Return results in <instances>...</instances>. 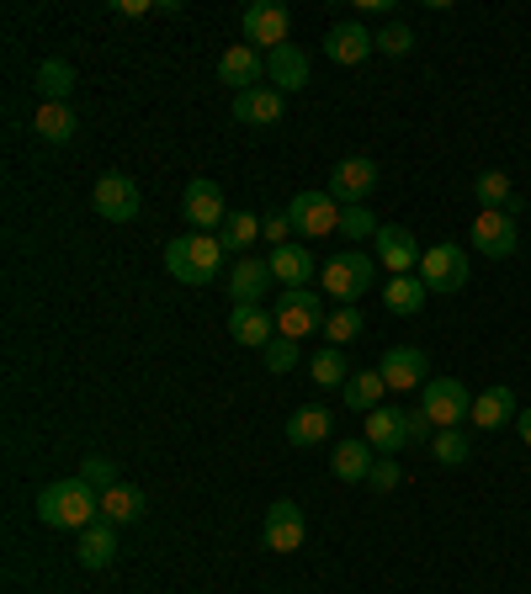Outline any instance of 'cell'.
Returning <instances> with one entry per match:
<instances>
[{
  "label": "cell",
  "instance_id": "obj_4",
  "mask_svg": "<svg viewBox=\"0 0 531 594\" xmlns=\"http://www.w3.org/2000/svg\"><path fill=\"white\" fill-rule=\"evenodd\" d=\"M271 319H277V334H282V340H303V334L324 330L330 313H324V303H319V292H309V286H282Z\"/></svg>",
  "mask_w": 531,
  "mask_h": 594
},
{
  "label": "cell",
  "instance_id": "obj_39",
  "mask_svg": "<svg viewBox=\"0 0 531 594\" xmlns=\"http://www.w3.org/2000/svg\"><path fill=\"white\" fill-rule=\"evenodd\" d=\"M298 361H303V345H298V340H282V334H277V340L266 345V372H277V377H288Z\"/></svg>",
  "mask_w": 531,
  "mask_h": 594
},
{
  "label": "cell",
  "instance_id": "obj_15",
  "mask_svg": "<svg viewBox=\"0 0 531 594\" xmlns=\"http://www.w3.org/2000/svg\"><path fill=\"white\" fill-rule=\"evenodd\" d=\"M372 48H378V32H367L362 22H335L324 32L330 64H362V59H372Z\"/></svg>",
  "mask_w": 531,
  "mask_h": 594
},
{
  "label": "cell",
  "instance_id": "obj_28",
  "mask_svg": "<svg viewBox=\"0 0 531 594\" xmlns=\"http://www.w3.org/2000/svg\"><path fill=\"white\" fill-rule=\"evenodd\" d=\"M330 409H319V404H309V409H298L288 420V446H319V441H330Z\"/></svg>",
  "mask_w": 531,
  "mask_h": 594
},
{
  "label": "cell",
  "instance_id": "obj_11",
  "mask_svg": "<svg viewBox=\"0 0 531 594\" xmlns=\"http://www.w3.org/2000/svg\"><path fill=\"white\" fill-rule=\"evenodd\" d=\"M372 250H378V265H388L393 276H420V244H414L410 229H399V223H383L378 239H372Z\"/></svg>",
  "mask_w": 531,
  "mask_h": 594
},
{
  "label": "cell",
  "instance_id": "obj_32",
  "mask_svg": "<svg viewBox=\"0 0 531 594\" xmlns=\"http://www.w3.org/2000/svg\"><path fill=\"white\" fill-rule=\"evenodd\" d=\"M425 282L420 276H393L388 282V292H383V303H388V313H399V319H414V313L425 309Z\"/></svg>",
  "mask_w": 531,
  "mask_h": 594
},
{
  "label": "cell",
  "instance_id": "obj_13",
  "mask_svg": "<svg viewBox=\"0 0 531 594\" xmlns=\"http://www.w3.org/2000/svg\"><path fill=\"white\" fill-rule=\"evenodd\" d=\"M473 250L479 255H489V261H505V255H515V244H521V234H515V218L510 213H494V208H483L479 218H473Z\"/></svg>",
  "mask_w": 531,
  "mask_h": 594
},
{
  "label": "cell",
  "instance_id": "obj_21",
  "mask_svg": "<svg viewBox=\"0 0 531 594\" xmlns=\"http://www.w3.org/2000/svg\"><path fill=\"white\" fill-rule=\"evenodd\" d=\"M277 118H282V91L277 85H256V91L234 95V122H244V128H271Z\"/></svg>",
  "mask_w": 531,
  "mask_h": 594
},
{
  "label": "cell",
  "instance_id": "obj_34",
  "mask_svg": "<svg viewBox=\"0 0 531 594\" xmlns=\"http://www.w3.org/2000/svg\"><path fill=\"white\" fill-rule=\"evenodd\" d=\"M473 197H479V208H494V213H505L510 202H515L505 170H483L479 181H473Z\"/></svg>",
  "mask_w": 531,
  "mask_h": 594
},
{
  "label": "cell",
  "instance_id": "obj_45",
  "mask_svg": "<svg viewBox=\"0 0 531 594\" xmlns=\"http://www.w3.org/2000/svg\"><path fill=\"white\" fill-rule=\"evenodd\" d=\"M515 430H521V441L531 446V409H521V414H515Z\"/></svg>",
  "mask_w": 531,
  "mask_h": 594
},
{
  "label": "cell",
  "instance_id": "obj_29",
  "mask_svg": "<svg viewBox=\"0 0 531 594\" xmlns=\"http://www.w3.org/2000/svg\"><path fill=\"white\" fill-rule=\"evenodd\" d=\"M383 393H388V382L383 372H357V377L340 387V399H345V409H357V414H372V409H383Z\"/></svg>",
  "mask_w": 531,
  "mask_h": 594
},
{
  "label": "cell",
  "instance_id": "obj_18",
  "mask_svg": "<svg viewBox=\"0 0 531 594\" xmlns=\"http://www.w3.org/2000/svg\"><path fill=\"white\" fill-rule=\"evenodd\" d=\"M515 393H510V382H494V387H483L473 393V414H468V425L479 430H500V425H515Z\"/></svg>",
  "mask_w": 531,
  "mask_h": 594
},
{
  "label": "cell",
  "instance_id": "obj_37",
  "mask_svg": "<svg viewBox=\"0 0 531 594\" xmlns=\"http://www.w3.org/2000/svg\"><path fill=\"white\" fill-rule=\"evenodd\" d=\"M431 456L441 462V467H462V462L473 456V446H468V435H462V430H435Z\"/></svg>",
  "mask_w": 531,
  "mask_h": 594
},
{
  "label": "cell",
  "instance_id": "obj_8",
  "mask_svg": "<svg viewBox=\"0 0 531 594\" xmlns=\"http://www.w3.org/2000/svg\"><path fill=\"white\" fill-rule=\"evenodd\" d=\"M420 282H425V292H462L468 286V255L458 244H431L420 255Z\"/></svg>",
  "mask_w": 531,
  "mask_h": 594
},
{
  "label": "cell",
  "instance_id": "obj_6",
  "mask_svg": "<svg viewBox=\"0 0 531 594\" xmlns=\"http://www.w3.org/2000/svg\"><path fill=\"white\" fill-rule=\"evenodd\" d=\"M288 218H292V234H303V239L340 234V202L330 191H298L288 202Z\"/></svg>",
  "mask_w": 531,
  "mask_h": 594
},
{
  "label": "cell",
  "instance_id": "obj_1",
  "mask_svg": "<svg viewBox=\"0 0 531 594\" xmlns=\"http://www.w3.org/2000/svg\"><path fill=\"white\" fill-rule=\"evenodd\" d=\"M38 521L53 525V531H91L101 521V494L80 473L59 477L38 494Z\"/></svg>",
  "mask_w": 531,
  "mask_h": 594
},
{
  "label": "cell",
  "instance_id": "obj_24",
  "mask_svg": "<svg viewBox=\"0 0 531 594\" xmlns=\"http://www.w3.org/2000/svg\"><path fill=\"white\" fill-rule=\"evenodd\" d=\"M271 282H277V276H271V261H261V255H244V261H234V271H229V292H234L240 303H261Z\"/></svg>",
  "mask_w": 531,
  "mask_h": 594
},
{
  "label": "cell",
  "instance_id": "obj_36",
  "mask_svg": "<svg viewBox=\"0 0 531 594\" xmlns=\"http://www.w3.org/2000/svg\"><path fill=\"white\" fill-rule=\"evenodd\" d=\"M309 372H314V387H324V393H330V387H345V382H351V372H345V356H340L335 345H324V351H319V356L309 361Z\"/></svg>",
  "mask_w": 531,
  "mask_h": 594
},
{
  "label": "cell",
  "instance_id": "obj_40",
  "mask_svg": "<svg viewBox=\"0 0 531 594\" xmlns=\"http://www.w3.org/2000/svg\"><path fill=\"white\" fill-rule=\"evenodd\" d=\"M80 477H86L97 494H107V489H118V483H122V477H118V462H112V456H86V462H80Z\"/></svg>",
  "mask_w": 531,
  "mask_h": 594
},
{
  "label": "cell",
  "instance_id": "obj_22",
  "mask_svg": "<svg viewBox=\"0 0 531 594\" xmlns=\"http://www.w3.org/2000/svg\"><path fill=\"white\" fill-rule=\"evenodd\" d=\"M266 261H271V276H277V282L282 286H309L314 282V255H309V250H303V244H277V250H271V255H266Z\"/></svg>",
  "mask_w": 531,
  "mask_h": 594
},
{
  "label": "cell",
  "instance_id": "obj_27",
  "mask_svg": "<svg viewBox=\"0 0 531 594\" xmlns=\"http://www.w3.org/2000/svg\"><path fill=\"white\" fill-rule=\"evenodd\" d=\"M74 557H80L86 568H107V563L118 557V525L97 521L91 531H80V547H74Z\"/></svg>",
  "mask_w": 531,
  "mask_h": 594
},
{
  "label": "cell",
  "instance_id": "obj_38",
  "mask_svg": "<svg viewBox=\"0 0 531 594\" xmlns=\"http://www.w3.org/2000/svg\"><path fill=\"white\" fill-rule=\"evenodd\" d=\"M378 229H383V223H378V218L367 213V202H357V208H340V234L351 239V244H357V239H378Z\"/></svg>",
  "mask_w": 531,
  "mask_h": 594
},
{
  "label": "cell",
  "instance_id": "obj_26",
  "mask_svg": "<svg viewBox=\"0 0 531 594\" xmlns=\"http://www.w3.org/2000/svg\"><path fill=\"white\" fill-rule=\"evenodd\" d=\"M74 128H80V122H74L70 101H43V107L32 112V133H38V139H49V143H70Z\"/></svg>",
  "mask_w": 531,
  "mask_h": 594
},
{
  "label": "cell",
  "instance_id": "obj_16",
  "mask_svg": "<svg viewBox=\"0 0 531 594\" xmlns=\"http://www.w3.org/2000/svg\"><path fill=\"white\" fill-rule=\"evenodd\" d=\"M303 531L309 525H303V510L292 500H277L266 510V547L271 552H298L303 547Z\"/></svg>",
  "mask_w": 531,
  "mask_h": 594
},
{
  "label": "cell",
  "instance_id": "obj_41",
  "mask_svg": "<svg viewBox=\"0 0 531 594\" xmlns=\"http://www.w3.org/2000/svg\"><path fill=\"white\" fill-rule=\"evenodd\" d=\"M367 483H372L378 494H393V489L404 483V467H399V456H378V462H372V473H367Z\"/></svg>",
  "mask_w": 531,
  "mask_h": 594
},
{
  "label": "cell",
  "instance_id": "obj_31",
  "mask_svg": "<svg viewBox=\"0 0 531 594\" xmlns=\"http://www.w3.org/2000/svg\"><path fill=\"white\" fill-rule=\"evenodd\" d=\"M372 462H378V456H372V446H367V441H340L335 456H330V467H335L340 483H367Z\"/></svg>",
  "mask_w": 531,
  "mask_h": 594
},
{
  "label": "cell",
  "instance_id": "obj_17",
  "mask_svg": "<svg viewBox=\"0 0 531 594\" xmlns=\"http://www.w3.org/2000/svg\"><path fill=\"white\" fill-rule=\"evenodd\" d=\"M97 213L107 218V223H133V218H139V187H133L128 175H101Z\"/></svg>",
  "mask_w": 531,
  "mask_h": 594
},
{
  "label": "cell",
  "instance_id": "obj_2",
  "mask_svg": "<svg viewBox=\"0 0 531 594\" xmlns=\"http://www.w3.org/2000/svg\"><path fill=\"white\" fill-rule=\"evenodd\" d=\"M223 261H229V250L218 234H187L166 244V271L181 286H208L223 271Z\"/></svg>",
  "mask_w": 531,
  "mask_h": 594
},
{
  "label": "cell",
  "instance_id": "obj_14",
  "mask_svg": "<svg viewBox=\"0 0 531 594\" xmlns=\"http://www.w3.org/2000/svg\"><path fill=\"white\" fill-rule=\"evenodd\" d=\"M367 446L378 456H393V452H404L410 446V409H372L367 414V435H362Z\"/></svg>",
  "mask_w": 531,
  "mask_h": 594
},
{
  "label": "cell",
  "instance_id": "obj_33",
  "mask_svg": "<svg viewBox=\"0 0 531 594\" xmlns=\"http://www.w3.org/2000/svg\"><path fill=\"white\" fill-rule=\"evenodd\" d=\"M32 85H38V95H43V101H70L74 64H64V59H43V64H38V74H32Z\"/></svg>",
  "mask_w": 531,
  "mask_h": 594
},
{
  "label": "cell",
  "instance_id": "obj_5",
  "mask_svg": "<svg viewBox=\"0 0 531 594\" xmlns=\"http://www.w3.org/2000/svg\"><path fill=\"white\" fill-rule=\"evenodd\" d=\"M372 271H378V255H330V265L319 271L324 282V298H340V303H357L372 292Z\"/></svg>",
  "mask_w": 531,
  "mask_h": 594
},
{
  "label": "cell",
  "instance_id": "obj_20",
  "mask_svg": "<svg viewBox=\"0 0 531 594\" xmlns=\"http://www.w3.org/2000/svg\"><path fill=\"white\" fill-rule=\"evenodd\" d=\"M229 334L240 340V345H271L277 340V319L261 309V303H234V313H229Z\"/></svg>",
  "mask_w": 531,
  "mask_h": 594
},
{
  "label": "cell",
  "instance_id": "obj_19",
  "mask_svg": "<svg viewBox=\"0 0 531 594\" xmlns=\"http://www.w3.org/2000/svg\"><path fill=\"white\" fill-rule=\"evenodd\" d=\"M261 74H266V59L250 43H234L223 59H218V80H223V85H234V95L256 91V80H261Z\"/></svg>",
  "mask_w": 531,
  "mask_h": 594
},
{
  "label": "cell",
  "instance_id": "obj_44",
  "mask_svg": "<svg viewBox=\"0 0 531 594\" xmlns=\"http://www.w3.org/2000/svg\"><path fill=\"white\" fill-rule=\"evenodd\" d=\"M112 11H118V17H144L154 6H149V0H112Z\"/></svg>",
  "mask_w": 531,
  "mask_h": 594
},
{
  "label": "cell",
  "instance_id": "obj_23",
  "mask_svg": "<svg viewBox=\"0 0 531 594\" xmlns=\"http://www.w3.org/2000/svg\"><path fill=\"white\" fill-rule=\"evenodd\" d=\"M266 74H271V85H288V91H303L309 85V53L298 43H282L266 53Z\"/></svg>",
  "mask_w": 531,
  "mask_h": 594
},
{
  "label": "cell",
  "instance_id": "obj_30",
  "mask_svg": "<svg viewBox=\"0 0 531 594\" xmlns=\"http://www.w3.org/2000/svg\"><path fill=\"white\" fill-rule=\"evenodd\" d=\"M266 234V218H256V213H229L223 218V229H218V239H223V250L229 255H250V244Z\"/></svg>",
  "mask_w": 531,
  "mask_h": 594
},
{
  "label": "cell",
  "instance_id": "obj_3",
  "mask_svg": "<svg viewBox=\"0 0 531 594\" xmlns=\"http://www.w3.org/2000/svg\"><path fill=\"white\" fill-rule=\"evenodd\" d=\"M420 414H425L435 430H458L462 420L473 414V393H468V382L431 377L425 387H420Z\"/></svg>",
  "mask_w": 531,
  "mask_h": 594
},
{
  "label": "cell",
  "instance_id": "obj_12",
  "mask_svg": "<svg viewBox=\"0 0 531 594\" xmlns=\"http://www.w3.org/2000/svg\"><path fill=\"white\" fill-rule=\"evenodd\" d=\"M372 187H378V165H372L367 154H351V160H340V165L330 170V197H335L340 208H357V202H367V197H372Z\"/></svg>",
  "mask_w": 531,
  "mask_h": 594
},
{
  "label": "cell",
  "instance_id": "obj_43",
  "mask_svg": "<svg viewBox=\"0 0 531 594\" xmlns=\"http://www.w3.org/2000/svg\"><path fill=\"white\" fill-rule=\"evenodd\" d=\"M288 234H292V218L288 213L266 218V239H271V250H277V244H288Z\"/></svg>",
  "mask_w": 531,
  "mask_h": 594
},
{
  "label": "cell",
  "instance_id": "obj_7",
  "mask_svg": "<svg viewBox=\"0 0 531 594\" xmlns=\"http://www.w3.org/2000/svg\"><path fill=\"white\" fill-rule=\"evenodd\" d=\"M181 218L192 223L197 234H218L223 229V218H229V208H223V187L218 181H187V191H181Z\"/></svg>",
  "mask_w": 531,
  "mask_h": 594
},
{
  "label": "cell",
  "instance_id": "obj_10",
  "mask_svg": "<svg viewBox=\"0 0 531 594\" xmlns=\"http://www.w3.org/2000/svg\"><path fill=\"white\" fill-rule=\"evenodd\" d=\"M288 32H292L288 6H277V0H250V6H244V38L261 43L266 53L288 43Z\"/></svg>",
  "mask_w": 531,
  "mask_h": 594
},
{
  "label": "cell",
  "instance_id": "obj_9",
  "mask_svg": "<svg viewBox=\"0 0 531 594\" xmlns=\"http://www.w3.org/2000/svg\"><path fill=\"white\" fill-rule=\"evenodd\" d=\"M378 372H383L388 393H414V387L431 382V361H425V351H414V345H388Z\"/></svg>",
  "mask_w": 531,
  "mask_h": 594
},
{
  "label": "cell",
  "instance_id": "obj_42",
  "mask_svg": "<svg viewBox=\"0 0 531 594\" xmlns=\"http://www.w3.org/2000/svg\"><path fill=\"white\" fill-rule=\"evenodd\" d=\"M414 48V32L410 27H383V32H378V53H388V59H404V53H410Z\"/></svg>",
  "mask_w": 531,
  "mask_h": 594
},
{
  "label": "cell",
  "instance_id": "obj_25",
  "mask_svg": "<svg viewBox=\"0 0 531 594\" xmlns=\"http://www.w3.org/2000/svg\"><path fill=\"white\" fill-rule=\"evenodd\" d=\"M144 489H133V483H118V489H107L101 494V521L107 525H133V521H144Z\"/></svg>",
  "mask_w": 531,
  "mask_h": 594
},
{
  "label": "cell",
  "instance_id": "obj_35",
  "mask_svg": "<svg viewBox=\"0 0 531 594\" xmlns=\"http://www.w3.org/2000/svg\"><path fill=\"white\" fill-rule=\"evenodd\" d=\"M324 340H330L335 351L351 345V340H362V309H357V303H340V309L324 319Z\"/></svg>",
  "mask_w": 531,
  "mask_h": 594
}]
</instances>
